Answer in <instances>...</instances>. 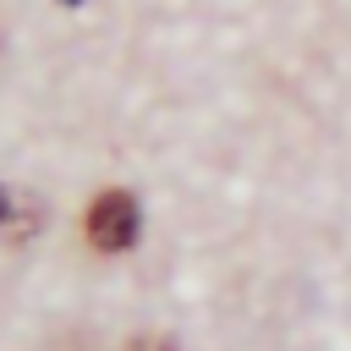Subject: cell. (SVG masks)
<instances>
[{"label":"cell","instance_id":"cell-4","mask_svg":"<svg viewBox=\"0 0 351 351\" xmlns=\"http://www.w3.org/2000/svg\"><path fill=\"white\" fill-rule=\"evenodd\" d=\"M66 5H77V0H66Z\"/></svg>","mask_w":351,"mask_h":351},{"label":"cell","instance_id":"cell-1","mask_svg":"<svg viewBox=\"0 0 351 351\" xmlns=\"http://www.w3.org/2000/svg\"><path fill=\"white\" fill-rule=\"evenodd\" d=\"M82 230H88V241L99 247V252H126L132 241H137V230H143V214H137V197L132 192H99L93 203H88V219H82Z\"/></svg>","mask_w":351,"mask_h":351},{"label":"cell","instance_id":"cell-2","mask_svg":"<svg viewBox=\"0 0 351 351\" xmlns=\"http://www.w3.org/2000/svg\"><path fill=\"white\" fill-rule=\"evenodd\" d=\"M132 351H181V346H176V340H165V335H143Z\"/></svg>","mask_w":351,"mask_h":351},{"label":"cell","instance_id":"cell-3","mask_svg":"<svg viewBox=\"0 0 351 351\" xmlns=\"http://www.w3.org/2000/svg\"><path fill=\"white\" fill-rule=\"evenodd\" d=\"M5 214H11V197H5V186H0V225H5Z\"/></svg>","mask_w":351,"mask_h":351}]
</instances>
